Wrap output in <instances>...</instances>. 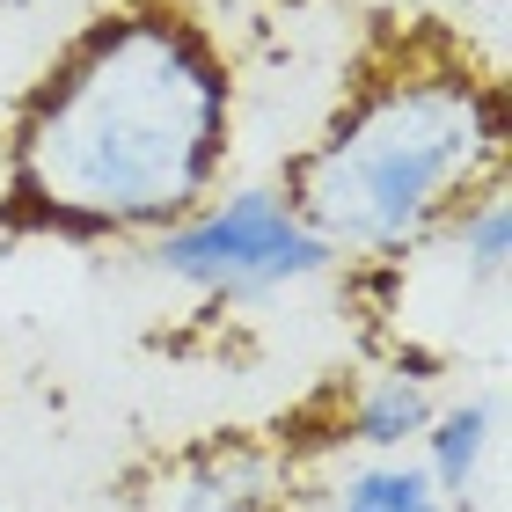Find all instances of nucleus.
I'll return each instance as SVG.
<instances>
[{
	"mask_svg": "<svg viewBox=\"0 0 512 512\" xmlns=\"http://www.w3.org/2000/svg\"><path fill=\"white\" fill-rule=\"evenodd\" d=\"M242 81L198 0H103L0 125V227L52 249H139L235 169Z\"/></svg>",
	"mask_w": 512,
	"mask_h": 512,
	"instance_id": "obj_1",
	"label": "nucleus"
},
{
	"mask_svg": "<svg viewBox=\"0 0 512 512\" xmlns=\"http://www.w3.org/2000/svg\"><path fill=\"white\" fill-rule=\"evenodd\" d=\"M512 96L469 37L410 22L366 44L337 110L278 169V191L344 271L410 264L461 198L505 176Z\"/></svg>",
	"mask_w": 512,
	"mask_h": 512,
	"instance_id": "obj_2",
	"label": "nucleus"
},
{
	"mask_svg": "<svg viewBox=\"0 0 512 512\" xmlns=\"http://www.w3.org/2000/svg\"><path fill=\"white\" fill-rule=\"evenodd\" d=\"M147 264L169 293L198 300L205 315H235V308H264L300 286L337 278V249L300 220V205L271 183H220L205 205H191L176 227L139 242Z\"/></svg>",
	"mask_w": 512,
	"mask_h": 512,
	"instance_id": "obj_3",
	"label": "nucleus"
},
{
	"mask_svg": "<svg viewBox=\"0 0 512 512\" xmlns=\"http://www.w3.org/2000/svg\"><path fill=\"white\" fill-rule=\"evenodd\" d=\"M132 512H300L293 447L264 432L183 439L139 469Z\"/></svg>",
	"mask_w": 512,
	"mask_h": 512,
	"instance_id": "obj_4",
	"label": "nucleus"
},
{
	"mask_svg": "<svg viewBox=\"0 0 512 512\" xmlns=\"http://www.w3.org/2000/svg\"><path fill=\"white\" fill-rule=\"evenodd\" d=\"M439 395H447V359L425 352L417 337H395L388 359H374L359 381H344L337 395V447L352 461H374V454H410L417 432L432 425Z\"/></svg>",
	"mask_w": 512,
	"mask_h": 512,
	"instance_id": "obj_5",
	"label": "nucleus"
},
{
	"mask_svg": "<svg viewBox=\"0 0 512 512\" xmlns=\"http://www.w3.org/2000/svg\"><path fill=\"white\" fill-rule=\"evenodd\" d=\"M410 264H439L447 286L461 293V308H469V300H498L505 271H512V191H505V176L483 183L476 198H461L454 220L439 227Z\"/></svg>",
	"mask_w": 512,
	"mask_h": 512,
	"instance_id": "obj_6",
	"label": "nucleus"
},
{
	"mask_svg": "<svg viewBox=\"0 0 512 512\" xmlns=\"http://www.w3.org/2000/svg\"><path fill=\"white\" fill-rule=\"evenodd\" d=\"M491 454H498V395H491V388L439 395L432 425L417 432V447H410V461H417V469H425V476L439 483V491H447V498L461 505V512L476 505Z\"/></svg>",
	"mask_w": 512,
	"mask_h": 512,
	"instance_id": "obj_7",
	"label": "nucleus"
},
{
	"mask_svg": "<svg viewBox=\"0 0 512 512\" xmlns=\"http://www.w3.org/2000/svg\"><path fill=\"white\" fill-rule=\"evenodd\" d=\"M322 512H461V505L410 454H374V461H344L322 483Z\"/></svg>",
	"mask_w": 512,
	"mask_h": 512,
	"instance_id": "obj_8",
	"label": "nucleus"
},
{
	"mask_svg": "<svg viewBox=\"0 0 512 512\" xmlns=\"http://www.w3.org/2000/svg\"><path fill=\"white\" fill-rule=\"evenodd\" d=\"M66 8H88V0H0V15H66Z\"/></svg>",
	"mask_w": 512,
	"mask_h": 512,
	"instance_id": "obj_9",
	"label": "nucleus"
}]
</instances>
